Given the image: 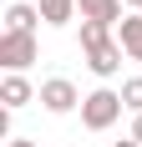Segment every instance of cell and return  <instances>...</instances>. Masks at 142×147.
Listing matches in <instances>:
<instances>
[{
	"label": "cell",
	"instance_id": "7",
	"mask_svg": "<svg viewBox=\"0 0 142 147\" xmlns=\"http://www.w3.org/2000/svg\"><path fill=\"white\" fill-rule=\"evenodd\" d=\"M36 20H41V5H26V0H15L5 10V30L10 36H36Z\"/></svg>",
	"mask_w": 142,
	"mask_h": 147
},
{
	"label": "cell",
	"instance_id": "3",
	"mask_svg": "<svg viewBox=\"0 0 142 147\" xmlns=\"http://www.w3.org/2000/svg\"><path fill=\"white\" fill-rule=\"evenodd\" d=\"M36 56H41L36 36H10V30H0V66H5V76H20Z\"/></svg>",
	"mask_w": 142,
	"mask_h": 147
},
{
	"label": "cell",
	"instance_id": "5",
	"mask_svg": "<svg viewBox=\"0 0 142 147\" xmlns=\"http://www.w3.org/2000/svg\"><path fill=\"white\" fill-rule=\"evenodd\" d=\"M76 5H81V20H97V26H112V30L127 20V15H122L127 0H76Z\"/></svg>",
	"mask_w": 142,
	"mask_h": 147
},
{
	"label": "cell",
	"instance_id": "8",
	"mask_svg": "<svg viewBox=\"0 0 142 147\" xmlns=\"http://www.w3.org/2000/svg\"><path fill=\"white\" fill-rule=\"evenodd\" d=\"M117 46H122L132 61H142V15H127V20L117 26Z\"/></svg>",
	"mask_w": 142,
	"mask_h": 147
},
{
	"label": "cell",
	"instance_id": "10",
	"mask_svg": "<svg viewBox=\"0 0 142 147\" xmlns=\"http://www.w3.org/2000/svg\"><path fill=\"white\" fill-rule=\"evenodd\" d=\"M122 107H127L132 117H142V76H132V81H122Z\"/></svg>",
	"mask_w": 142,
	"mask_h": 147
},
{
	"label": "cell",
	"instance_id": "2",
	"mask_svg": "<svg viewBox=\"0 0 142 147\" xmlns=\"http://www.w3.org/2000/svg\"><path fill=\"white\" fill-rule=\"evenodd\" d=\"M117 117H122V91H112V86L86 91V102H81V127L86 132H107Z\"/></svg>",
	"mask_w": 142,
	"mask_h": 147
},
{
	"label": "cell",
	"instance_id": "11",
	"mask_svg": "<svg viewBox=\"0 0 142 147\" xmlns=\"http://www.w3.org/2000/svg\"><path fill=\"white\" fill-rule=\"evenodd\" d=\"M5 147H41V142H30V137H10Z\"/></svg>",
	"mask_w": 142,
	"mask_h": 147
},
{
	"label": "cell",
	"instance_id": "1",
	"mask_svg": "<svg viewBox=\"0 0 142 147\" xmlns=\"http://www.w3.org/2000/svg\"><path fill=\"white\" fill-rule=\"evenodd\" d=\"M81 56H86V66L107 81V76H117L122 71V46H117V30L112 26H97V20H81Z\"/></svg>",
	"mask_w": 142,
	"mask_h": 147
},
{
	"label": "cell",
	"instance_id": "12",
	"mask_svg": "<svg viewBox=\"0 0 142 147\" xmlns=\"http://www.w3.org/2000/svg\"><path fill=\"white\" fill-rule=\"evenodd\" d=\"M132 142H142V117H132Z\"/></svg>",
	"mask_w": 142,
	"mask_h": 147
},
{
	"label": "cell",
	"instance_id": "4",
	"mask_svg": "<svg viewBox=\"0 0 142 147\" xmlns=\"http://www.w3.org/2000/svg\"><path fill=\"white\" fill-rule=\"evenodd\" d=\"M36 102H41L51 117H66V112H76V107L86 102V96L71 86L66 76H46V81H41V96H36Z\"/></svg>",
	"mask_w": 142,
	"mask_h": 147
},
{
	"label": "cell",
	"instance_id": "14",
	"mask_svg": "<svg viewBox=\"0 0 142 147\" xmlns=\"http://www.w3.org/2000/svg\"><path fill=\"white\" fill-rule=\"evenodd\" d=\"M117 147H142V142H132V137H127V142H117Z\"/></svg>",
	"mask_w": 142,
	"mask_h": 147
},
{
	"label": "cell",
	"instance_id": "6",
	"mask_svg": "<svg viewBox=\"0 0 142 147\" xmlns=\"http://www.w3.org/2000/svg\"><path fill=\"white\" fill-rule=\"evenodd\" d=\"M36 96H41V91L30 86L26 76H5V81H0V107H5V112H20V107H30Z\"/></svg>",
	"mask_w": 142,
	"mask_h": 147
},
{
	"label": "cell",
	"instance_id": "13",
	"mask_svg": "<svg viewBox=\"0 0 142 147\" xmlns=\"http://www.w3.org/2000/svg\"><path fill=\"white\" fill-rule=\"evenodd\" d=\"M127 5H132V10H137V15H142V0H127Z\"/></svg>",
	"mask_w": 142,
	"mask_h": 147
},
{
	"label": "cell",
	"instance_id": "9",
	"mask_svg": "<svg viewBox=\"0 0 142 147\" xmlns=\"http://www.w3.org/2000/svg\"><path fill=\"white\" fill-rule=\"evenodd\" d=\"M76 10H81L76 0H41V20H46V26H66Z\"/></svg>",
	"mask_w": 142,
	"mask_h": 147
}]
</instances>
